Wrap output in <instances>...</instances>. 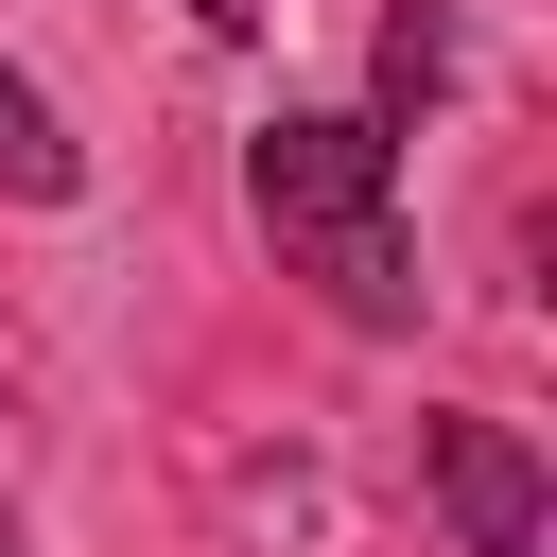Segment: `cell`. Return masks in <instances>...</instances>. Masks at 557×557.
I'll return each instance as SVG.
<instances>
[{
    "label": "cell",
    "mask_w": 557,
    "mask_h": 557,
    "mask_svg": "<svg viewBox=\"0 0 557 557\" xmlns=\"http://www.w3.org/2000/svg\"><path fill=\"white\" fill-rule=\"evenodd\" d=\"M191 17H209V35H261V17H278V0H191Z\"/></svg>",
    "instance_id": "5b68a950"
},
{
    "label": "cell",
    "mask_w": 557,
    "mask_h": 557,
    "mask_svg": "<svg viewBox=\"0 0 557 557\" xmlns=\"http://www.w3.org/2000/svg\"><path fill=\"white\" fill-rule=\"evenodd\" d=\"M0 557H17V522H0Z\"/></svg>",
    "instance_id": "8992f818"
},
{
    "label": "cell",
    "mask_w": 557,
    "mask_h": 557,
    "mask_svg": "<svg viewBox=\"0 0 557 557\" xmlns=\"http://www.w3.org/2000/svg\"><path fill=\"white\" fill-rule=\"evenodd\" d=\"M418 470H435V505H453L470 557H540V453L505 418H418Z\"/></svg>",
    "instance_id": "7a4b0ae2"
},
{
    "label": "cell",
    "mask_w": 557,
    "mask_h": 557,
    "mask_svg": "<svg viewBox=\"0 0 557 557\" xmlns=\"http://www.w3.org/2000/svg\"><path fill=\"white\" fill-rule=\"evenodd\" d=\"M435 87H453V0H400V17H383V104H366V139H418Z\"/></svg>",
    "instance_id": "3957f363"
},
{
    "label": "cell",
    "mask_w": 557,
    "mask_h": 557,
    "mask_svg": "<svg viewBox=\"0 0 557 557\" xmlns=\"http://www.w3.org/2000/svg\"><path fill=\"white\" fill-rule=\"evenodd\" d=\"M70 174H87V157H70V122L0 70V191H17V209H70Z\"/></svg>",
    "instance_id": "277c9868"
},
{
    "label": "cell",
    "mask_w": 557,
    "mask_h": 557,
    "mask_svg": "<svg viewBox=\"0 0 557 557\" xmlns=\"http://www.w3.org/2000/svg\"><path fill=\"white\" fill-rule=\"evenodd\" d=\"M244 209L278 244V278H313L348 331H418V226H400V139L366 122H261L244 139Z\"/></svg>",
    "instance_id": "6da1fadb"
}]
</instances>
